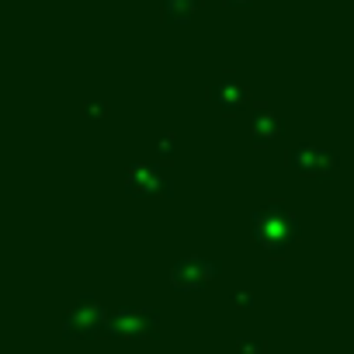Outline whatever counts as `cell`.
<instances>
[{"mask_svg": "<svg viewBox=\"0 0 354 354\" xmlns=\"http://www.w3.org/2000/svg\"><path fill=\"white\" fill-rule=\"evenodd\" d=\"M240 354H261V347H257V344H250V340H243V347H240Z\"/></svg>", "mask_w": 354, "mask_h": 354, "instance_id": "1", "label": "cell"}]
</instances>
